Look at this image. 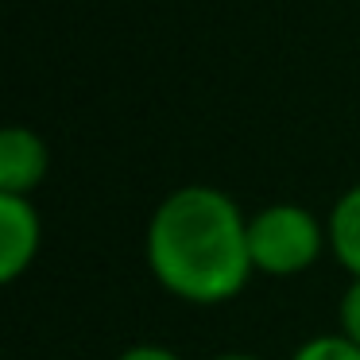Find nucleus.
<instances>
[{
  "label": "nucleus",
  "instance_id": "1",
  "mask_svg": "<svg viewBox=\"0 0 360 360\" xmlns=\"http://www.w3.org/2000/svg\"><path fill=\"white\" fill-rule=\"evenodd\" d=\"M143 256L167 295L194 306L236 298L252 279L248 217L217 186H179L155 205Z\"/></svg>",
  "mask_w": 360,
  "mask_h": 360
},
{
  "label": "nucleus",
  "instance_id": "2",
  "mask_svg": "<svg viewBox=\"0 0 360 360\" xmlns=\"http://www.w3.org/2000/svg\"><path fill=\"white\" fill-rule=\"evenodd\" d=\"M329 233L306 205L279 202L248 217V252L252 267L264 275H302L318 264Z\"/></svg>",
  "mask_w": 360,
  "mask_h": 360
},
{
  "label": "nucleus",
  "instance_id": "3",
  "mask_svg": "<svg viewBox=\"0 0 360 360\" xmlns=\"http://www.w3.org/2000/svg\"><path fill=\"white\" fill-rule=\"evenodd\" d=\"M43 225L32 198L0 194V279L16 283L39 256Z\"/></svg>",
  "mask_w": 360,
  "mask_h": 360
},
{
  "label": "nucleus",
  "instance_id": "4",
  "mask_svg": "<svg viewBox=\"0 0 360 360\" xmlns=\"http://www.w3.org/2000/svg\"><path fill=\"white\" fill-rule=\"evenodd\" d=\"M47 143L24 124H8L0 132V194L32 198V190L47 179Z\"/></svg>",
  "mask_w": 360,
  "mask_h": 360
},
{
  "label": "nucleus",
  "instance_id": "5",
  "mask_svg": "<svg viewBox=\"0 0 360 360\" xmlns=\"http://www.w3.org/2000/svg\"><path fill=\"white\" fill-rule=\"evenodd\" d=\"M326 233H329V248H333L337 264L352 279H360V186L345 190L337 198V205L329 210Z\"/></svg>",
  "mask_w": 360,
  "mask_h": 360
},
{
  "label": "nucleus",
  "instance_id": "6",
  "mask_svg": "<svg viewBox=\"0 0 360 360\" xmlns=\"http://www.w3.org/2000/svg\"><path fill=\"white\" fill-rule=\"evenodd\" d=\"M290 360H360V345H352L345 333H318L298 345Z\"/></svg>",
  "mask_w": 360,
  "mask_h": 360
},
{
  "label": "nucleus",
  "instance_id": "7",
  "mask_svg": "<svg viewBox=\"0 0 360 360\" xmlns=\"http://www.w3.org/2000/svg\"><path fill=\"white\" fill-rule=\"evenodd\" d=\"M352 345H360V279L349 283V290L341 295V329Z\"/></svg>",
  "mask_w": 360,
  "mask_h": 360
},
{
  "label": "nucleus",
  "instance_id": "8",
  "mask_svg": "<svg viewBox=\"0 0 360 360\" xmlns=\"http://www.w3.org/2000/svg\"><path fill=\"white\" fill-rule=\"evenodd\" d=\"M117 360H182L174 349H167V345H155V341H143V345H132V349H124Z\"/></svg>",
  "mask_w": 360,
  "mask_h": 360
},
{
  "label": "nucleus",
  "instance_id": "9",
  "mask_svg": "<svg viewBox=\"0 0 360 360\" xmlns=\"http://www.w3.org/2000/svg\"><path fill=\"white\" fill-rule=\"evenodd\" d=\"M213 360H264V356H252V352H225V356H213Z\"/></svg>",
  "mask_w": 360,
  "mask_h": 360
}]
</instances>
